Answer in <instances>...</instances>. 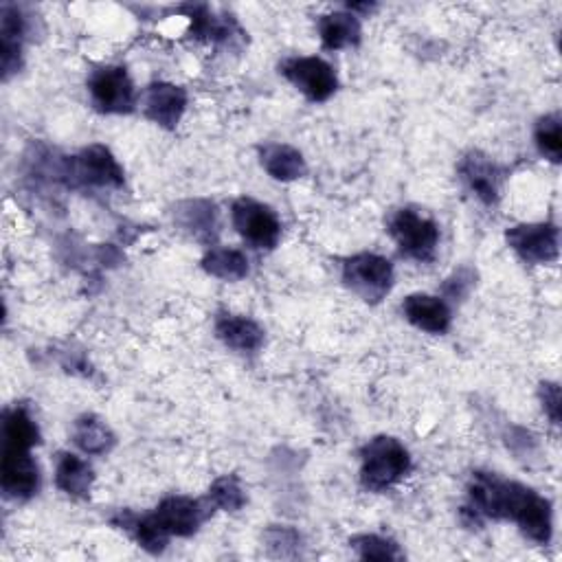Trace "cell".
<instances>
[{
  "mask_svg": "<svg viewBox=\"0 0 562 562\" xmlns=\"http://www.w3.org/2000/svg\"><path fill=\"white\" fill-rule=\"evenodd\" d=\"M507 246L525 263H553L560 252V231L551 222L516 224L505 231Z\"/></svg>",
  "mask_w": 562,
  "mask_h": 562,
  "instance_id": "8",
  "label": "cell"
},
{
  "mask_svg": "<svg viewBox=\"0 0 562 562\" xmlns=\"http://www.w3.org/2000/svg\"><path fill=\"white\" fill-rule=\"evenodd\" d=\"M402 312L411 325L428 334H446L452 321V312L441 296L415 292L402 303Z\"/></svg>",
  "mask_w": 562,
  "mask_h": 562,
  "instance_id": "15",
  "label": "cell"
},
{
  "mask_svg": "<svg viewBox=\"0 0 562 562\" xmlns=\"http://www.w3.org/2000/svg\"><path fill=\"white\" fill-rule=\"evenodd\" d=\"M459 176L465 182V187L474 193L476 200L492 206L498 202L501 195V182L505 178L501 165H496L487 154L483 151H468L459 160Z\"/></svg>",
  "mask_w": 562,
  "mask_h": 562,
  "instance_id": "12",
  "label": "cell"
},
{
  "mask_svg": "<svg viewBox=\"0 0 562 562\" xmlns=\"http://www.w3.org/2000/svg\"><path fill=\"white\" fill-rule=\"evenodd\" d=\"M231 222L252 248L272 250L281 239V222L277 213L252 198H237L233 202Z\"/></svg>",
  "mask_w": 562,
  "mask_h": 562,
  "instance_id": "7",
  "label": "cell"
},
{
  "mask_svg": "<svg viewBox=\"0 0 562 562\" xmlns=\"http://www.w3.org/2000/svg\"><path fill=\"white\" fill-rule=\"evenodd\" d=\"M187 110V92L182 86L169 81L149 83L143 94L145 116L167 130H173Z\"/></svg>",
  "mask_w": 562,
  "mask_h": 562,
  "instance_id": "14",
  "label": "cell"
},
{
  "mask_svg": "<svg viewBox=\"0 0 562 562\" xmlns=\"http://www.w3.org/2000/svg\"><path fill=\"white\" fill-rule=\"evenodd\" d=\"M342 283L367 303H380L393 288V266L375 252H358L342 261Z\"/></svg>",
  "mask_w": 562,
  "mask_h": 562,
  "instance_id": "4",
  "label": "cell"
},
{
  "mask_svg": "<svg viewBox=\"0 0 562 562\" xmlns=\"http://www.w3.org/2000/svg\"><path fill=\"white\" fill-rule=\"evenodd\" d=\"M94 472L88 461L72 452H59L55 461V485L72 496V498H88L92 490Z\"/></svg>",
  "mask_w": 562,
  "mask_h": 562,
  "instance_id": "19",
  "label": "cell"
},
{
  "mask_svg": "<svg viewBox=\"0 0 562 562\" xmlns=\"http://www.w3.org/2000/svg\"><path fill=\"white\" fill-rule=\"evenodd\" d=\"M72 441L86 454H108L114 448L116 437L101 417L86 413L72 424Z\"/></svg>",
  "mask_w": 562,
  "mask_h": 562,
  "instance_id": "21",
  "label": "cell"
},
{
  "mask_svg": "<svg viewBox=\"0 0 562 562\" xmlns=\"http://www.w3.org/2000/svg\"><path fill=\"white\" fill-rule=\"evenodd\" d=\"M411 470V454L391 435L369 439L360 450V483L371 492H382L400 483Z\"/></svg>",
  "mask_w": 562,
  "mask_h": 562,
  "instance_id": "2",
  "label": "cell"
},
{
  "mask_svg": "<svg viewBox=\"0 0 562 562\" xmlns=\"http://www.w3.org/2000/svg\"><path fill=\"white\" fill-rule=\"evenodd\" d=\"M259 160H261V167L266 169V173L281 182H292L307 173L303 154L296 147L285 145V143L263 145L259 149Z\"/></svg>",
  "mask_w": 562,
  "mask_h": 562,
  "instance_id": "18",
  "label": "cell"
},
{
  "mask_svg": "<svg viewBox=\"0 0 562 562\" xmlns=\"http://www.w3.org/2000/svg\"><path fill=\"white\" fill-rule=\"evenodd\" d=\"M281 75L310 101H327L336 88V70L321 57H290L281 64Z\"/></svg>",
  "mask_w": 562,
  "mask_h": 562,
  "instance_id": "9",
  "label": "cell"
},
{
  "mask_svg": "<svg viewBox=\"0 0 562 562\" xmlns=\"http://www.w3.org/2000/svg\"><path fill=\"white\" fill-rule=\"evenodd\" d=\"M474 285V272L470 268H459L452 272V277L446 279L443 283V292L450 296V299H463L470 294Z\"/></svg>",
  "mask_w": 562,
  "mask_h": 562,
  "instance_id": "29",
  "label": "cell"
},
{
  "mask_svg": "<svg viewBox=\"0 0 562 562\" xmlns=\"http://www.w3.org/2000/svg\"><path fill=\"white\" fill-rule=\"evenodd\" d=\"M0 485L7 498L26 501L40 490V468L31 457V450L2 448Z\"/></svg>",
  "mask_w": 562,
  "mask_h": 562,
  "instance_id": "11",
  "label": "cell"
},
{
  "mask_svg": "<svg viewBox=\"0 0 562 562\" xmlns=\"http://www.w3.org/2000/svg\"><path fill=\"white\" fill-rule=\"evenodd\" d=\"M266 547L272 555L277 558H294L299 555V547H301V536L296 529L285 527V525H272L266 536Z\"/></svg>",
  "mask_w": 562,
  "mask_h": 562,
  "instance_id": "28",
  "label": "cell"
},
{
  "mask_svg": "<svg viewBox=\"0 0 562 562\" xmlns=\"http://www.w3.org/2000/svg\"><path fill=\"white\" fill-rule=\"evenodd\" d=\"M533 140L538 151L551 162H560L562 158V132H560V114H544L536 121Z\"/></svg>",
  "mask_w": 562,
  "mask_h": 562,
  "instance_id": "27",
  "label": "cell"
},
{
  "mask_svg": "<svg viewBox=\"0 0 562 562\" xmlns=\"http://www.w3.org/2000/svg\"><path fill=\"white\" fill-rule=\"evenodd\" d=\"M112 522L125 529L138 542V547L149 553H160L169 542V536L160 529V525L151 518V514L136 516L132 512H119L112 518Z\"/></svg>",
  "mask_w": 562,
  "mask_h": 562,
  "instance_id": "23",
  "label": "cell"
},
{
  "mask_svg": "<svg viewBox=\"0 0 562 562\" xmlns=\"http://www.w3.org/2000/svg\"><path fill=\"white\" fill-rule=\"evenodd\" d=\"M206 274L222 281H239L248 274V257L237 248H209L202 257Z\"/></svg>",
  "mask_w": 562,
  "mask_h": 562,
  "instance_id": "24",
  "label": "cell"
},
{
  "mask_svg": "<svg viewBox=\"0 0 562 562\" xmlns=\"http://www.w3.org/2000/svg\"><path fill=\"white\" fill-rule=\"evenodd\" d=\"M470 509L494 520H514L525 538L547 544L551 540V503L536 490L501 479L494 472H472L468 483Z\"/></svg>",
  "mask_w": 562,
  "mask_h": 562,
  "instance_id": "1",
  "label": "cell"
},
{
  "mask_svg": "<svg viewBox=\"0 0 562 562\" xmlns=\"http://www.w3.org/2000/svg\"><path fill=\"white\" fill-rule=\"evenodd\" d=\"M40 441V428L33 415L22 406H11L2 413V448L31 450Z\"/></svg>",
  "mask_w": 562,
  "mask_h": 562,
  "instance_id": "22",
  "label": "cell"
},
{
  "mask_svg": "<svg viewBox=\"0 0 562 562\" xmlns=\"http://www.w3.org/2000/svg\"><path fill=\"white\" fill-rule=\"evenodd\" d=\"M29 33V18L18 4H2L0 9V64L7 81L22 68V44Z\"/></svg>",
  "mask_w": 562,
  "mask_h": 562,
  "instance_id": "13",
  "label": "cell"
},
{
  "mask_svg": "<svg viewBox=\"0 0 562 562\" xmlns=\"http://www.w3.org/2000/svg\"><path fill=\"white\" fill-rule=\"evenodd\" d=\"M360 560H402L404 553L395 540L380 533H358L349 540Z\"/></svg>",
  "mask_w": 562,
  "mask_h": 562,
  "instance_id": "26",
  "label": "cell"
},
{
  "mask_svg": "<svg viewBox=\"0 0 562 562\" xmlns=\"http://www.w3.org/2000/svg\"><path fill=\"white\" fill-rule=\"evenodd\" d=\"M59 180L68 187L121 189L125 184V173L105 145L92 143L83 147L77 156L61 158Z\"/></svg>",
  "mask_w": 562,
  "mask_h": 562,
  "instance_id": "3",
  "label": "cell"
},
{
  "mask_svg": "<svg viewBox=\"0 0 562 562\" xmlns=\"http://www.w3.org/2000/svg\"><path fill=\"white\" fill-rule=\"evenodd\" d=\"M389 233L400 252L415 261H430L439 244V226L435 220L415 209H400L389 220Z\"/></svg>",
  "mask_w": 562,
  "mask_h": 562,
  "instance_id": "5",
  "label": "cell"
},
{
  "mask_svg": "<svg viewBox=\"0 0 562 562\" xmlns=\"http://www.w3.org/2000/svg\"><path fill=\"white\" fill-rule=\"evenodd\" d=\"M318 35L327 50H340L349 46H358L362 29L353 13L349 11H334L321 15L318 20Z\"/></svg>",
  "mask_w": 562,
  "mask_h": 562,
  "instance_id": "20",
  "label": "cell"
},
{
  "mask_svg": "<svg viewBox=\"0 0 562 562\" xmlns=\"http://www.w3.org/2000/svg\"><path fill=\"white\" fill-rule=\"evenodd\" d=\"M92 105L103 114H127L136 103L134 83L123 66H99L88 77Z\"/></svg>",
  "mask_w": 562,
  "mask_h": 562,
  "instance_id": "6",
  "label": "cell"
},
{
  "mask_svg": "<svg viewBox=\"0 0 562 562\" xmlns=\"http://www.w3.org/2000/svg\"><path fill=\"white\" fill-rule=\"evenodd\" d=\"M538 393H540V402L547 417L551 419V424L558 426L560 424V386L555 382H542Z\"/></svg>",
  "mask_w": 562,
  "mask_h": 562,
  "instance_id": "30",
  "label": "cell"
},
{
  "mask_svg": "<svg viewBox=\"0 0 562 562\" xmlns=\"http://www.w3.org/2000/svg\"><path fill=\"white\" fill-rule=\"evenodd\" d=\"M215 336L233 351L255 353L263 345V329L248 316L222 312L215 318Z\"/></svg>",
  "mask_w": 562,
  "mask_h": 562,
  "instance_id": "16",
  "label": "cell"
},
{
  "mask_svg": "<svg viewBox=\"0 0 562 562\" xmlns=\"http://www.w3.org/2000/svg\"><path fill=\"white\" fill-rule=\"evenodd\" d=\"M173 222L200 241H211L217 235V209L211 200H184L173 206Z\"/></svg>",
  "mask_w": 562,
  "mask_h": 562,
  "instance_id": "17",
  "label": "cell"
},
{
  "mask_svg": "<svg viewBox=\"0 0 562 562\" xmlns=\"http://www.w3.org/2000/svg\"><path fill=\"white\" fill-rule=\"evenodd\" d=\"M211 514L209 501H198L191 496H167L151 512V518L160 525V529L171 538H189Z\"/></svg>",
  "mask_w": 562,
  "mask_h": 562,
  "instance_id": "10",
  "label": "cell"
},
{
  "mask_svg": "<svg viewBox=\"0 0 562 562\" xmlns=\"http://www.w3.org/2000/svg\"><path fill=\"white\" fill-rule=\"evenodd\" d=\"M206 501L211 507H217L224 512H237L246 505V492L235 474H224L211 483L206 492Z\"/></svg>",
  "mask_w": 562,
  "mask_h": 562,
  "instance_id": "25",
  "label": "cell"
}]
</instances>
